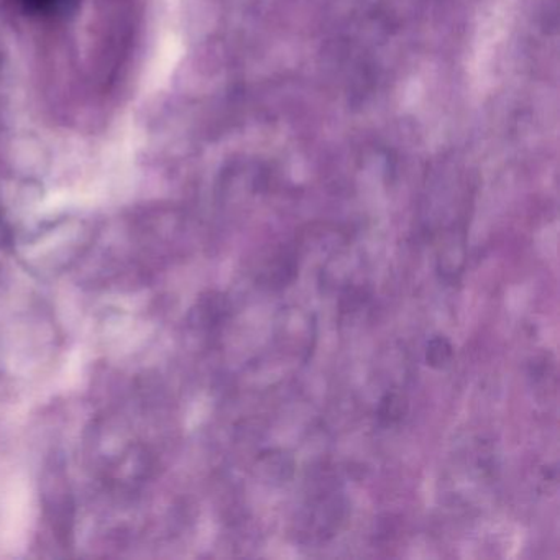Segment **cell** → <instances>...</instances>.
Listing matches in <instances>:
<instances>
[{
  "instance_id": "obj_1",
  "label": "cell",
  "mask_w": 560,
  "mask_h": 560,
  "mask_svg": "<svg viewBox=\"0 0 560 560\" xmlns=\"http://www.w3.org/2000/svg\"><path fill=\"white\" fill-rule=\"evenodd\" d=\"M454 359V347L444 336H434L425 346V362L431 369L445 370Z\"/></svg>"
},
{
  "instance_id": "obj_3",
  "label": "cell",
  "mask_w": 560,
  "mask_h": 560,
  "mask_svg": "<svg viewBox=\"0 0 560 560\" xmlns=\"http://www.w3.org/2000/svg\"><path fill=\"white\" fill-rule=\"evenodd\" d=\"M71 0H22V4L28 11L37 12V14H54L60 9L67 8Z\"/></svg>"
},
{
  "instance_id": "obj_2",
  "label": "cell",
  "mask_w": 560,
  "mask_h": 560,
  "mask_svg": "<svg viewBox=\"0 0 560 560\" xmlns=\"http://www.w3.org/2000/svg\"><path fill=\"white\" fill-rule=\"evenodd\" d=\"M405 399L395 393H388L380 401L378 419L383 424L392 425L405 416Z\"/></svg>"
}]
</instances>
